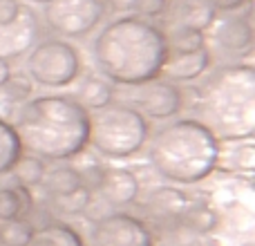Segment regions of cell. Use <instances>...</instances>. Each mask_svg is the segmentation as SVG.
Masks as SVG:
<instances>
[{
	"label": "cell",
	"instance_id": "6da1fadb",
	"mask_svg": "<svg viewBox=\"0 0 255 246\" xmlns=\"http://www.w3.org/2000/svg\"><path fill=\"white\" fill-rule=\"evenodd\" d=\"M94 67L112 85L139 88L159 79L168 58L163 29L136 16H119L106 22L90 45Z\"/></svg>",
	"mask_w": 255,
	"mask_h": 246
},
{
	"label": "cell",
	"instance_id": "7a4b0ae2",
	"mask_svg": "<svg viewBox=\"0 0 255 246\" xmlns=\"http://www.w3.org/2000/svg\"><path fill=\"white\" fill-rule=\"evenodd\" d=\"M13 130L25 154L52 161H70L88 148L90 112L72 94H40L25 101L16 112Z\"/></svg>",
	"mask_w": 255,
	"mask_h": 246
},
{
	"label": "cell",
	"instance_id": "3957f363",
	"mask_svg": "<svg viewBox=\"0 0 255 246\" xmlns=\"http://www.w3.org/2000/svg\"><path fill=\"white\" fill-rule=\"evenodd\" d=\"M193 94V117L217 141L251 139L255 134V70L251 63L211 67Z\"/></svg>",
	"mask_w": 255,
	"mask_h": 246
},
{
	"label": "cell",
	"instance_id": "277c9868",
	"mask_svg": "<svg viewBox=\"0 0 255 246\" xmlns=\"http://www.w3.org/2000/svg\"><path fill=\"white\" fill-rule=\"evenodd\" d=\"M148 141L150 166L170 184L195 186L215 172L220 141L190 117L166 123Z\"/></svg>",
	"mask_w": 255,
	"mask_h": 246
},
{
	"label": "cell",
	"instance_id": "5b68a950",
	"mask_svg": "<svg viewBox=\"0 0 255 246\" xmlns=\"http://www.w3.org/2000/svg\"><path fill=\"white\" fill-rule=\"evenodd\" d=\"M150 123L128 103H110L90 115L88 145L103 159H130L145 148Z\"/></svg>",
	"mask_w": 255,
	"mask_h": 246
},
{
	"label": "cell",
	"instance_id": "8992f818",
	"mask_svg": "<svg viewBox=\"0 0 255 246\" xmlns=\"http://www.w3.org/2000/svg\"><path fill=\"white\" fill-rule=\"evenodd\" d=\"M25 74L40 88L63 90L83 74V58L70 40L58 36L40 38L27 54Z\"/></svg>",
	"mask_w": 255,
	"mask_h": 246
},
{
	"label": "cell",
	"instance_id": "52a82bcc",
	"mask_svg": "<svg viewBox=\"0 0 255 246\" xmlns=\"http://www.w3.org/2000/svg\"><path fill=\"white\" fill-rule=\"evenodd\" d=\"M106 18L101 0H52L43 9V22L58 38H85Z\"/></svg>",
	"mask_w": 255,
	"mask_h": 246
},
{
	"label": "cell",
	"instance_id": "ba28073f",
	"mask_svg": "<svg viewBox=\"0 0 255 246\" xmlns=\"http://www.w3.org/2000/svg\"><path fill=\"white\" fill-rule=\"evenodd\" d=\"M90 246H154V233L141 217L110 213L92 226Z\"/></svg>",
	"mask_w": 255,
	"mask_h": 246
},
{
	"label": "cell",
	"instance_id": "9c48e42d",
	"mask_svg": "<svg viewBox=\"0 0 255 246\" xmlns=\"http://www.w3.org/2000/svg\"><path fill=\"white\" fill-rule=\"evenodd\" d=\"M132 90H134L132 103H128V106H132L145 119H172L184 110V88L175 83H168L163 79H152Z\"/></svg>",
	"mask_w": 255,
	"mask_h": 246
},
{
	"label": "cell",
	"instance_id": "30bf717a",
	"mask_svg": "<svg viewBox=\"0 0 255 246\" xmlns=\"http://www.w3.org/2000/svg\"><path fill=\"white\" fill-rule=\"evenodd\" d=\"M206 40H211L222 54L235 58V63L251 56L253 27L249 13H222L208 27Z\"/></svg>",
	"mask_w": 255,
	"mask_h": 246
},
{
	"label": "cell",
	"instance_id": "8fae6325",
	"mask_svg": "<svg viewBox=\"0 0 255 246\" xmlns=\"http://www.w3.org/2000/svg\"><path fill=\"white\" fill-rule=\"evenodd\" d=\"M40 40V18L27 4H20V13L13 22L0 27V58L16 61L29 54V49Z\"/></svg>",
	"mask_w": 255,
	"mask_h": 246
},
{
	"label": "cell",
	"instance_id": "7c38bea8",
	"mask_svg": "<svg viewBox=\"0 0 255 246\" xmlns=\"http://www.w3.org/2000/svg\"><path fill=\"white\" fill-rule=\"evenodd\" d=\"M213 65V54L208 47L195 49V52H168V58L163 63L159 79L168 81L175 85L193 83V81L202 79Z\"/></svg>",
	"mask_w": 255,
	"mask_h": 246
},
{
	"label": "cell",
	"instance_id": "4fadbf2b",
	"mask_svg": "<svg viewBox=\"0 0 255 246\" xmlns=\"http://www.w3.org/2000/svg\"><path fill=\"white\" fill-rule=\"evenodd\" d=\"M215 170L251 184L255 175V143L251 139H231L220 141L217 145Z\"/></svg>",
	"mask_w": 255,
	"mask_h": 246
},
{
	"label": "cell",
	"instance_id": "5bb4252c",
	"mask_svg": "<svg viewBox=\"0 0 255 246\" xmlns=\"http://www.w3.org/2000/svg\"><path fill=\"white\" fill-rule=\"evenodd\" d=\"M190 199L186 193L172 188V186H163L148 195L143 204V215L154 224H181L186 208H188Z\"/></svg>",
	"mask_w": 255,
	"mask_h": 246
},
{
	"label": "cell",
	"instance_id": "9a60e30c",
	"mask_svg": "<svg viewBox=\"0 0 255 246\" xmlns=\"http://www.w3.org/2000/svg\"><path fill=\"white\" fill-rule=\"evenodd\" d=\"M97 193L108 206L126 208L139 199L141 184L130 168H106Z\"/></svg>",
	"mask_w": 255,
	"mask_h": 246
},
{
	"label": "cell",
	"instance_id": "2e32d148",
	"mask_svg": "<svg viewBox=\"0 0 255 246\" xmlns=\"http://www.w3.org/2000/svg\"><path fill=\"white\" fill-rule=\"evenodd\" d=\"M72 97L85 112L92 115L115 103V85L99 72H85L76 79V90L72 92Z\"/></svg>",
	"mask_w": 255,
	"mask_h": 246
},
{
	"label": "cell",
	"instance_id": "e0dca14e",
	"mask_svg": "<svg viewBox=\"0 0 255 246\" xmlns=\"http://www.w3.org/2000/svg\"><path fill=\"white\" fill-rule=\"evenodd\" d=\"M168 9H175L168 20V25H184V27H193L206 34L208 27L213 25V20L217 18V13L211 7L202 2V0H184V2H175L168 4Z\"/></svg>",
	"mask_w": 255,
	"mask_h": 246
},
{
	"label": "cell",
	"instance_id": "ac0fdd59",
	"mask_svg": "<svg viewBox=\"0 0 255 246\" xmlns=\"http://www.w3.org/2000/svg\"><path fill=\"white\" fill-rule=\"evenodd\" d=\"M27 246H85L83 235L65 222H49L34 229Z\"/></svg>",
	"mask_w": 255,
	"mask_h": 246
},
{
	"label": "cell",
	"instance_id": "d6986e66",
	"mask_svg": "<svg viewBox=\"0 0 255 246\" xmlns=\"http://www.w3.org/2000/svg\"><path fill=\"white\" fill-rule=\"evenodd\" d=\"M181 224L186 229L195 231L197 235H211L220 229V215H217V211L211 204L190 202L184 217H181Z\"/></svg>",
	"mask_w": 255,
	"mask_h": 246
},
{
	"label": "cell",
	"instance_id": "ffe728a7",
	"mask_svg": "<svg viewBox=\"0 0 255 246\" xmlns=\"http://www.w3.org/2000/svg\"><path fill=\"white\" fill-rule=\"evenodd\" d=\"M45 172H47V163H45L43 159L22 152V157L16 161V166L11 168L9 175H13L18 188L29 190V188H38V186H43Z\"/></svg>",
	"mask_w": 255,
	"mask_h": 246
},
{
	"label": "cell",
	"instance_id": "44dd1931",
	"mask_svg": "<svg viewBox=\"0 0 255 246\" xmlns=\"http://www.w3.org/2000/svg\"><path fill=\"white\" fill-rule=\"evenodd\" d=\"M168 43V52H195V49L206 47V34L193 27L184 25H168L163 29Z\"/></svg>",
	"mask_w": 255,
	"mask_h": 246
},
{
	"label": "cell",
	"instance_id": "7402d4cb",
	"mask_svg": "<svg viewBox=\"0 0 255 246\" xmlns=\"http://www.w3.org/2000/svg\"><path fill=\"white\" fill-rule=\"evenodd\" d=\"M31 211V197L29 190L13 188V186H0V222L4 220H18L25 217Z\"/></svg>",
	"mask_w": 255,
	"mask_h": 246
},
{
	"label": "cell",
	"instance_id": "603a6c76",
	"mask_svg": "<svg viewBox=\"0 0 255 246\" xmlns=\"http://www.w3.org/2000/svg\"><path fill=\"white\" fill-rule=\"evenodd\" d=\"M22 157V148L13 125L0 117V177L9 175L16 161Z\"/></svg>",
	"mask_w": 255,
	"mask_h": 246
},
{
	"label": "cell",
	"instance_id": "cb8c5ba5",
	"mask_svg": "<svg viewBox=\"0 0 255 246\" xmlns=\"http://www.w3.org/2000/svg\"><path fill=\"white\" fill-rule=\"evenodd\" d=\"M43 186L52 197H56V195L72 193V190H76L83 184H81L79 170L74 166H56V168H47Z\"/></svg>",
	"mask_w": 255,
	"mask_h": 246
},
{
	"label": "cell",
	"instance_id": "d4e9b609",
	"mask_svg": "<svg viewBox=\"0 0 255 246\" xmlns=\"http://www.w3.org/2000/svg\"><path fill=\"white\" fill-rule=\"evenodd\" d=\"M94 199V193L85 186H79L76 190L65 195H56L52 197V208L58 213V215H65V217H76V215H83L85 211L90 208Z\"/></svg>",
	"mask_w": 255,
	"mask_h": 246
},
{
	"label": "cell",
	"instance_id": "484cf974",
	"mask_svg": "<svg viewBox=\"0 0 255 246\" xmlns=\"http://www.w3.org/2000/svg\"><path fill=\"white\" fill-rule=\"evenodd\" d=\"M31 97H34V83H31V79L25 72L22 74L11 72L9 79L4 81V85L0 88V99L4 103H9V106H22Z\"/></svg>",
	"mask_w": 255,
	"mask_h": 246
},
{
	"label": "cell",
	"instance_id": "4316f807",
	"mask_svg": "<svg viewBox=\"0 0 255 246\" xmlns=\"http://www.w3.org/2000/svg\"><path fill=\"white\" fill-rule=\"evenodd\" d=\"M31 233H34V224L27 217L4 220L0 222V246H27Z\"/></svg>",
	"mask_w": 255,
	"mask_h": 246
},
{
	"label": "cell",
	"instance_id": "83f0119b",
	"mask_svg": "<svg viewBox=\"0 0 255 246\" xmlns=\"http://www.w3.org/2000/svg\"><path fill=\"white\" fill-rule=\"evenodd\" d=\"M168 4H170V0H136L134 13H132V16L152 22V20H157V18L166 16Z\"/></svg>",
	"mask_w": 255,
	"mask_h": 246
},
{
	"label": "cell",
	"instance_id": "f1b7e54d",
	"mask_svg": "<svg viewBox=\"0 0 255 246\" xmlns=\"http://www.w3.org/2000/svg\"><path fill=\"white\" fill-rule=\"evenodd\" d=\"M103 11L112 13V16H132L134 13V4L136 0H101Z\"/></svg>",
	"mask_w": 255,
	"mask_h": 246
},
{
	"label": "cell",
	"instance_id": "f546056e",
	"mask_svg": "<svg viewBox=\"0 0 255 246\" xmlns=\"http://www.w3.org/2000/svg\"><path fill=\"white\" fill-rule=\"evenodd\" d=\"M206 7H211L215 13H231V11H238L242 9L249 0H202Z\"/></svg>",
	"mask_w": 255,
	"mask_h": 246
},
{
	"label": "cell",
	"instance_id": "4dcf8cb0",
	"mask_svg": "<svg viewBox=\"0 0 255 246\" xmlns=\"http://www.w3.org/2000/svg\"><path fill=\"white\" fill-rule=\"evenodd\" d=\"M20 13V2L18 0H0V27L13 22Z\"/></svg>",
	"mask_w": 255,
	"mask_h": 246
},
{
	"label": "cell",
	"instance_id": "1f68e13d",
	"mask_svg": "<svg viewBox=\"0 0 255 246\" xmlns=\"http://www.w3.org/2000/svg\"><path fill=\"white\" fill-rule=\"evenodd\" d=\"M9 74H11V63L4 61V58H0V88H2L4 81L9 79Z\"/></svg>",
	"mask_w": 255,
	"mask_h": 246
},
{
	"label": "cell",
	"instance_id": "d6a6232c",
	"mask_svg": "<svg viewBox=\"0 0 255 246\" xmlns=\"http://www.w3.org/2000/svg\"><path fill=\"white\" fill-rule=\"evenodd\" d=\"M29 2H36V4H43V7H45V4H47V2H52V0H29Z\"/></svg>",
	"mask_w": 255,
	"mask_h": 246
}]
</instances>
